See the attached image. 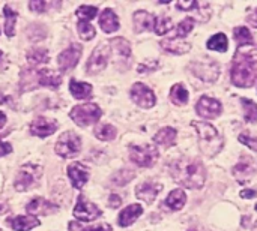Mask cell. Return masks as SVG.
<instances>
[{
	"label": "cell",
	"mask_w": 257,
	"mask_h": 231,
	"mask_svg": "<svg viewBox=\"0 0 257 231\" xmlns=\"http://www.w3.org/2000/svg\"><path fill=\"white\" fill-rule=\"evenodd\" d=\"M233 177L239 182V183H245V182H250L251 177L257 173V162L250 158V156H245L242 158L235 167H233Z\"/></svg>",
	"instance_id": "cell-12"
},
{
	"label": "cell",
	"mask_w": 257,
	"mask_h": 231,
	"mask_svg": "<svg viewBox=\"0 0 257 231\" xmlns=\"http://www.w3.org/2000/svg\"><path fill=\"white\" fill-rule=\"evenodd\" d=\"M232 83L238 87H251L257 78L256 60L250 53L238 51L230 68Z\"/></svg>",
	"instance_id": "cell-2"
},
{
	"label": "cell",
	"mask_w": 257,
	"mask_h": 231,
	"mask_svg": "<svg viewBox=\"0 0 257 231\" xmlns=\"http://www.w3.org/2000/svg\"><path fill=\"white\" fill-rule=\"evenodd\" d=\"M11 152H12V146L9 143L0 141V158L5 156V155H8V153H11Z\"/></svg>",
	"instance_id": "cell-47"
},
{
	"label": "cell",
	"mask_w": 257,
	"mask_h": 231,
	"mask_svg": "<svg viewBox=\"0 0 257 231\" xmlns=\"http://www.w3.org/2000/svg\"><path fill=\"white\" fill-rule=\"evenodd\" d=\"M102 111L96 104H84L77 105L71 110L69 116L78 126H89L99 120Z\"/></svg>",
	"instance_id": "cell-4"
},
{
	"label": "cell",
	"mask_w": 257,
	"mask_h": 231,
	"mask_svg": "<svg viewBox=\"0 0 257 231\" xmlns=\"http://www.w3.org/2000/svg\"><path fill=\"white\" fill-rule=\"evenodd\" d=\"M239 141L242 144H245L247 147H250L251 150L257 152V137H251L248 134H241L239 135Z\"/></svg>",
	"instance_id": "cell-44"
},
{
	"label": "cell",
	"mask_w": 257,
	"mask_h": 231,
	"mask_svg": "<svg viewBox=\"0 0 257 231\" xmlns=\"http://www.w3.org/2000/svg\"><path fill=\"white\" fill-rule=\"evenodd\" d=\"M0 56H2V51H0Z\"/></svg>",
	"instance_id": "cell-56"
},
{
	"label": "cell",
	"mask_w": 257,
	"mask_h": 231,
	"mask_svg": "<svg viewBox=\"0 0 257 231\" xmlns=\"http://www.w3.org/2000/svg\"><path fill=\"white\" fill-rule=\"evenodd\" d=\"M0 104H9V98L5 96L3 93H0Z\"/></svg>",
	"instance_id": "cell-52"
},
{
	"label": "cell",
	"mask_w": 257,
	"mask_h": 231,
	"mask_svg": "<svg viewBox=\"0 0 257 231\" xmlns=\"http://www.w3.org/2000/svg\"><path fill=\"white\" fill-rule=\"evenodd\" d=\"M196 110H197L199 116L203 119H215L221 114L223 107H221L220 101L209 98V96H202L196 105Z\"/></svg>",
	"instance_id": "cell-14"
},
{
	"label": "cell",
	"mask_w": 257,
	"mask_h": 231,
	"mask_svg": "<svg viewBox=\"0 0 257 231\" xmlns=\"http://www.w3.org/2000/svg\"><path fill=\"white\" fill-rule=\"evenodd\" d=\"M170 99L176 105H185L188 102V92H187V89L181 83L175 84L172 87V90H170Z\"/></svg>",
	"instance_id": "cell-29"
},
{
	"label": "cell",
	"mask_w": 257,
	"mask_h": 231,
	"mask_svg": "<svg viewBox=\"0 0 257 231\" xmlns=\"http://www.w3.org/2000/svg\"><path fill=\"white\" fill-rule=\"evenodd\" d=\"M57 122L53 119H45V117H38L32 122L30 125V132L36 137H47L56 132L57 129Z\"/></svg>",
	"instance_id": "cell-17"
},
{
	"label": "cell",
	"mask_w": 257,
	"mask_h": 231,
	"mask_svg": "<svg viewBox=\"0 0 257 231\" xmlns=\"http://www.w3.org/2000/svg\"><path fill=\"white\" fill-rule=\"evenodd\" d=\"M131 99L142 108H152L155 105L154 92L143 83H136L131 89Z\"/></svg>",
	"instance_id": "cell-13"
},
{
	"label": "cell",
	"mask_w": 257,
	"mask_h": 231,
	"mask_svg": "<svg viewBox=\"0 0 257 231\" xmlns=\"http://www.w3.org/2000/svg\"><path fill=\"white\" fill-rule=\"evenodd\" d=\"M233 35H235V39H236V44L239 47H244V45H251L253 44V36L250 33V30L244 26L241 27H235L233 29Z\"/></svg>",
	"instance_id": "cell-31"
},
{
	"label": "cell",
	"mask_w": 257,
	"mask_h": 231,
	"mask_svg": "<svg viewBox=\"0 0 257 231\" xmlns=\"http://www.w3.org/2000/svg\"><path fill=\"white\" fill-rule=\"evenodd\" d=\"M81 150V140L74 132H63L56 144V153L62 158H75Z\"/></svg>",
	"instance_id": "cell-7"
},
{
	"label": "cell",
	"mask_w": 257,
	"mask_h": 231,
	"mask_svg": "<svg viewBox=\"0 0 257 231\" xmlns=\"http://www.w3.org/2000/svg\"><path fill=\"white\" fill-rule=\"evenodd\" d=\"M27 60H29L32 65L45 63V62H48V51H47L45 48H35V50L29 51Z\"/></svg>",
	"instance_id": "cell-36"
},
{
	"label": "cell",
	"mask_w": 257,
	"mask_h": 231,
	"mask_svg": "<svg viewBox=\"0 0 257 231\" xmlns=\"http://www.w3.org/2000/svg\"><path fill=\"white\" fill-rule=\"evenodd\" d=\"M176 135H178L176 129L167 126V128H163V129H160V131L157 132V135L154 137V141H155L157 144L164 146V147H170V146L175 144Z\"/></svg>",
	"instance_id": "cell-26"
},
{
	"label": "cell",
	"mask_w": 257,
	"mask_h": 231,
	"mask_svg": "<svg viewBox=\"0 0 257 231\" xmlns=\"http://www.w3.org/2000/svg\"><path fill=\"white\" fill-rule=\"evenodd\" d=\"M194 29V21L193 18H185L178 24V38L187 36L191 30Z\"/></svg>",
	"instance_id": "cell-42"
},
{
	"label": "cell",
	"mask_w": 257,
	"mask_h": 231,
	"mask_svg": "<svg viewBox=\"0 0 257 231\" xmlns=\"http://www.w3.org/2000/svg\"><path fill=\"white\" fill-rule=\"evenodd\" d=\"M81 53H83L81 45L80 44H72L69 48H66L63 53L59 54V57H57L59 69L62 72H68L69 69H72L78 63V60L81 57Z\"/></svg>",
	"instance_id": "cell-10"
},
{
	"label": "cell",
	"mask_w": 257,
	"mask_h": 231,
	"mask_svg": "<svg viewBox=\"0 0 257 231\" xmlns=\"http://www.w3.org/2000/svg\"><path fill=\"white\" fill-rule=\"evenodd\" d=\"M191 125L197 131L200 150L206 156H215L223 149V137L220 132L206 122H191Z\"/></svg>",
	"instance_id": "cell-3"
},
{
	"label": "cell",
	"mask_w": 257,
	"mask_h": 231,
	"mask_svg": "<svg viewBox=\"0 0 257 231\" xmlns=\"http://www.w3.org/2000/svg\"><path fill=\"white\" fill-rule=\"evenodd\" d=\"M247 23H250L251 26L257 27V9H254L251 14H248V15H247Z\"/></svg>",
	"instance_id": "cell-49"
},
{
	"label": "cell",
	"mask_w": 257,
	"mask_h": 231,
	"mask_svg": "<svg viewBox=\"0 0 257 231\" xmlns=\"http://www.w3.org/2000/svg\"><path fill=\"white\" fill-rule=\"evenodd\" d=\"M110 53H111V48H110V44H99L95 51L92 53L89 62H87V74H98L101 71L105 69L107 66V62H108V57H110Z\"/></svg>",
	"instance_id": "cell-9"
},
{
	"label": "cell",
	"mask_w": 257,
	"mask_h": 231,
	"mask_svg": "<svg viewBox=\"0 0 257 231\" xmlns=\"http://www.w3.org/2000/svg\"><path fill=\"white\" fill-rule=\"evenodd\" d=\"M130 158L139 167L148 168L152 167L158 159V149L154 144H143V146H130Z\"/></svg>",
	"instance_id": "cell-6"
},
{
	"label": "cell",
	"mask_w": 257,
	"mask_h": 231,
	"mask_svg": "<svg viewBox=\"0 0 257 231\" xmlns=\"http://www.w3.org/2000/svg\"><path fill=\"white\" fill-rule=\"evenodd\" d=\"M172 29H173V23H172V20H170V18H167V17L158 18V20H157V23H155V32H157L160 36H163V35L169 33Z\"/></svg>",
	"instance_id": "cell-39"
},
{
	"label": "cell",
	"mask_w": 257,
	"mask_h": 231,
	"mask_svg": "<svg viewBox=\"0 0 257 231\" xmlns=\"http://www.w3.org/2000/svg\"><path fill=\"white\" fill-rule=\"evenodd\" d=\"M3 210H5V207H3V206L0 204V212H3Z\"/></svg>",
	"instance_id": "cell-53"
},
{
	"label": "cell",
	"mask_w": 257,
	"mask_h": 231,
	"mask_svg": "<svg viewBox=\"0 0 257 231\" xmlns=\"http://www.w3.org/2000/svg\"><path fill=\"white\" fill-rule=\"evenodd\" d=\"M42 174V168L33 164H26L21 167L17 179H15V189L20 192L27 191L30 186H33Z\"/></svg>",
	"instance_id": "cell-8"
},
{
	"label": "cell",
	"mask_w": 257,
	"mask_h": 231,
	"mask_svg": "<svg viewBox=\"0 0 257 231\" xmlns=\"http://www.w3.org/2000/svg\"><path fill=\"white\" fill-rule=\"evenodd\" d=\"M158 68H160L158 60L152 59V60H149V62H143V63H140V65H139V68H137V71H139L140 74H146V72L157 71Z\"/></svg>",
	"instance_id": "cell-43"
},
{
	"label": "cell",
	"mask_w": 257,
	"mask_h": 231,
	"mask_svg": "<svg viewBox=\"0 0 257 231\" xmlns=\"http://www.w3.org/2000/svg\"><path fill=\"white\" fill-rule=\"evenodd\" d=\"M38 83L44 87L57 89L62 83V77L53 69H42L38 72Z\"/></svg>",
	"instance_id": "cell-25"
},
{
	"label": "cell",
	"mask_w": 257,
	"mask_h": 231,
	"mask_svg": "<svg viewBox=\"0 0 257 231\" xmlns=\"http://www.w3.org/2000/svg\"><path fill=\"white\" fill-rule=\"evenodd\" d=\"M134 176H136L134 171H131V170H128V168H123V170L117 171V173L111 177V183L116 185V186H123V185H126L128 182H131V180L134 179Z\"/></svg>",
	"instance_id": "cell-35"
},
{
	"label": "cell",
	"mask_w": 257,
	"mask_h": 231,
	"mask_svg": "<svg viewBox=\"0 0 257 231\" xmlns=\"http://www.w3.org/2000/svg\"><path fill=\"white\" fill-rule=\"evenodd\" d=\"M108 203H110V207L116 209V207H119V206H120L122 200H120V197H119V195H116V194H111V195H110V200H108Z\"/></svg>",
	"instance_id": "cell-46"
},
{
	"label": "cell",
	"mask_w": 257,
	"mask_h": 231,
	"mask_svg": "<svg viewBox=\"0 0 257 231\" xmlns=\"http://www.w3.org/2000/svg\"><path fill=\"white\" fill-rule=\"evenodd\" d=\"M253 231H257V222L254 224V228H253Z\"/></svg>",
	"instance_id": "cell-54"
},
{
	"label": "cell",
	"mask_w": 257,
	"mask_h": 231,
	"mask_svg": "<svg viewBox=\"0 0 257 231\" xmlns=\"http://www.w3.org/2000/svg\"><path fill=\"white\" fill-rule=\"evenodd\" d=\"M206 45H208L209 50H214V51H226L229 42H227V38H226L224 33H217V35H214V36L208 41Z\"/></svg>",
	"instance_id": "cell-33"
},
{
	"label": "cell",
	"mask_w": 257,
	"mask_h": 231,
	"mask_svg": "<svg viewBox=\"0 0 257 231\" xmlns=\"http://www.w3.org/2000/svg\"><path fill=\"white\" fill-rule=\"evenodd\" d=\"M59 210V206L44 200V198H35L32 200L29 204H27V212L32 213V215H51V213H56Z\"/></svg>",
	"instance_id": "cell-19"
},
{
	"label": "cell",
	"mask_w": 257,
	"mask_h": 231,
	"mask_svg": "<svg viewBox=\"0 0 257 231\" xmlns=\"http://www.w3.org/2000/svg\"><path fill=\"white\" fill-rule=\"evenodd\" d=\"M134 30L137 33H142V32H148V30H152L155 29V17L146 11H137L134 14Z\"/></svg>",
	"instance_id": "cell-20"
},
{
	"label": "cell",
	"mask_w": 257,
	"mask_h": 231,
	"mask_svg": "<svg viewBox=\"0 0 257 231\" xmlns=\"http://www.w3.org/2000/svg\"><path fill=\"white\" fill-rule=\"evenodd\" d=\"M173 180L188 189H200L206 182V170L203 164L191 158H179L169 165Z\"/></svg>",
	"instance_id": "cell-1"
},
{
	"label": "cell",
	"mask_w": 257,
	"mask_h": 231,
	"mask_svg": "<svg viewBox=\"0 0 257 231\" xmlns=\"http://www.w3.org/2000/svg\"><path fill=\"white\" fill-rule=\"evenodd\" d=\"M161 189H163L161 183H158L155 180H146L136 188V197L148 204H152L155 201V198L158 197V194L161 192Z\"/></svg>",
	"instance_id": "cell-15"
},
{
	"label": "cell",
	"mask_w": 257,
	"mask_h": 231,
	"mask_svg": "<svg viewBox=\"0 0 257 231\" xmlns=\"http://www.w3.org/2000/svg\"><path fill=\"white\" fill-rule=\"evenodd\" d=\"M193 11H194V15L197 17L199 21H208L211 17V8L205 2H197Z\"/></svg>",
	"instance_id": "cell-38"
},
{
	"label": "cell",
	"mask_w": 257,
	"mask_h": 231,
	"mask_svg": "<svg viewBox=\"0 0 257 231\" xmlns=\"http://www.w3.org/2000/svg\"><path fill=\"white\" fill-rule=\"evenodd\" d=\"M257 195L256 191H253V189H245V191H242L241 192V197L242 198H254Z\"/></svg>",
	"instance_id": "cell-50"
},
{
	"label": "cell",
	"mask_w": 257,
	"mask_h": 231,
	"mask_svg": "<svg viewBox=\"0 0 257 231\" xmlns=\"http://www.w3.org/2000/svg\"><path fill=\"white\" fill-rule=\"evenodd\" d=\"M196 0H193V2H178L176 3V8L178 9H181V11H193L194 9V6H196Z\"/></svg>",
	"instance_id": "cell-45"
},
{
	"label": "cell",
	"mask_w": 257,
	"mask_h": 231,
	"mask_svg": "<svg viewBox=\"0 0 257 231\" xmlns=\"http://www.w3.org/2000/svg\"><path fill=\"white\" fill-rule=\"evenodd\" d=\"M5 123H6V116L0 111V129L5 126Z\"/></svg>",
	"instance_id": "cell-51"
},
{
	"label": "cell",
	"mask_w": 257,
	"mask_h": 231,
	"mask_svg": "<svg viewBox=\"0 0 257 231\" xmlns=\"http://www.w3.org/2000/svg\"><path fill=\"white\" fill-rule=\"evenodd\" d=\"M98 14V9L95 6H80L77 9V17L83 21H89L92 18H95Z\"/></svg>",
	"instance_id": "cell-40"
},
{
	"label": "cell",
	"mask_w": 257,
	"mask_h": 231,
	"mask_svg": "<svg viewBox=\"0 0 257 231\" xmlns=\"http://www.w3.org/2000/svg\"><path fill=\"white\" fill-rule=\"evenodd\" d=\"M51 6H60V3H48V2H44V0H35V2L29 3V8L33 12H38V14H42V12L48 11V8H51Z\"/></svg>",
	"instance_id": "cell-41"
},
{
	"label": "cell",
	"mask_w": 257,
	"mask_h": 231,
	"mask_svg": "<svg viewBox=\"0 0 257 231\" xmlns=\"http://www.w3.org/2000/svg\"><path fill=\"white\" fill-rule=\"evenodd\" d=\"M190 71L205 83H214L220 77V66L212 59H202L194 60L190 65Z\"/></svg>",
	"instance_id": "cell-5"
},
{
	"label": "cell",
	"mask_w": 257,
	"mask_h": 231,
	"mask_svg": "<svg viewBox=\"0 0 257 231\" xmlns=\"http://www.w3.org/2000/svg\"><path fill=\"white\" fill-rule=\"evenodd\" d=\"M3 11H5V18H6V23H5V33H6V36H14V33H15V21H17V12L9 6V5H6L5 8H3Z\"/></svg>",
	"instance_id": "cell-30"
},
{
	"label": "cell",
	"mask_w": 257,
	"mask_h": 231,
	"mask_svg": "<svg viewBox=\"0 0 257 231\" xmlns=\"http://www.w3.org/2000/svg\"><path fill=\"white\" fill-rule=\"evenodd\" d=\"M99 26L105 33H113L119 29V18L111 9H104L99 17Z\"/></svg>",
	"instance_id": "cell-23"
},
{
	"label": "cell",
	"mask_w": 257,
	"mask_h": 231,
	"mask_svg": "<svg viewBox=\"0 0 257 231\" xmlns=\"http://www.w3.org/2000/svg\"><path fill=\"white\" fill-rule=\"evenodd\" d=\"M188 231H197V230H188Z\"/></svg>",
	"instance_id": "cell-55"
},
{
	"label": "cell",
	"mask_w": 257,
	"mask_h": 231,
	"mask_svg": "<svg viewBox=\"0 0 257 231\" xmlns=\"http://www.w3.org/2000/svg\"><path fill=\"white\" fill-rule=\"evenodd\" d=\"M187 203V195L182 189H175L169 194L167 200H166V204L169 209L172 210H181Z\"/></svg>",
	"instance_id": "cell-28"
},
{
	"label": "cell",
	"mask_w": 257,
	"mask_h": 231,
	"mask_svg": "<svg viewBox=\"0 0 257 231\" xmlns=\"http://www.w3.org/2000/svg\"><path fill=\"white\" fill-rule=\"evenodd\" d=\"M256 210H257V204H256Z\"/></svg>",
	"instance_id": "cell-57"
},
{
	"label": "cell",
	"mask_w": 257,
	"mask_h": 231,
	"mask_svg": "<svg viewBox=\"0 0 257 231\" xmlns=\"http://www.w3.org/2000/svg\"><path fill=\"white\" fill-rule=\"evenodd\" d=\"M74 216L78 221L89 222V221H93L98 216H101V210L93 203L87 201L83 195H80L78 197V201L75 204V209H74Z\"/></svg>",
	"instance_id": "cell-11"
},
{
	"label": "cell",
	"mask_w": 257,
	"mask_h": 231,
	"mask_svg": "<svg viewBox=\"0 0 257 231\" xmlns=\"http://www.w3.org/2000/svg\"><path fill=\"white\" fill-rule=\"evenodd\" d=\"M77 30H78L81 39H84V41H90V39L95 36V33H96V32H95V27H93L89 21H83V20L78 21Z\"/></svg>",
	"instance_id": "cell-37"
},
{
	"label": "cell",
	"mask_w": 257,
	"mask_h": 231,
	"mask_svg": "<svg viewBox=\"0 0 257 231\" xmlns=\"http://www.w3.org/2000/svg\"><path fill=\"white\" fill-rule=\"evenodd\" d=\"M161 48H164L167 53L172 54H185L190 51L191 45L181 38H173V39H164L161 41Z\"/></svg>",
	"instance_id": "cell-24"
},
{
	"label": "cell",
	"mask_w": 257,
	"mask_h": 231,
	"mask_svg": "<svg viewBox=\"0 0 257 231\" xmlns=\"http://www.w3.org/2000/svg\"><path fill=\"white\" fill-rule=\"evenodd\" d=\"M142 213H143V207L140 204H131V206L125 207L119 215V225L120 227L133 225Z\"/></svg>",
	"instance_id": "cell-22"
},
{
	"label": "cell",
	"mask_w": 257,
	"mask_h": 231,
	"mask_svg": "<svg viewBox=\"0 0 257 231\" xmlns=\"http://www.w3.org/2000/svg\"><path fill=\"white\" fill-rule=\"evenodd\" d=\"M6 222L15 231H29L39 225V219L35 216H12Z\"/></svg>",
	"instance_id": "cell-21"
},
{
	"label": "cell",
	"mask_w": 257,
	"mask_h": 231,
	"mask_svg": "<svg viewBox=\"0 0 257 231\" xmlns=\"http://www.w3.org/2000/svg\"><path fill=\"white\" fill-rule=\"evenodd\" d=\"M111 47V53L116 59V65L119 66V62H126V65L130 66V57H131V45L126 39L123 38H114L110 42Z\"/></svg>",
	"instance_id": "cell-16"
},
{
	"label": "cell",
	"mask_w": 257,
	"mask_h": 231,
	"mask_svg": "<svg viewBox=\"0 0 257 231\" xmlns=\"http://www.w3.org/2000/svg\"><path fill=\"white\" fill-rule=\"evenodd\" d=\"M93 132H95V137L102 141H110L116 137V128L111 125H107V123L96 126Z\"/></svg>",
	"instance_id": "cell-32"
},
{
	"label": "cell",
	"mask_w": 257,
	"mask_h": 231,
	"mask_svg": "<svg viewBox=\"0 0 257 231\" xmlns=\"http://www.w3.org/2000/svg\"><path fill=\"white\" fill-rule=\"evenodd\" d=\"M68 176L71 179V183L75 189H81L87 179H89V170L83 165V164H78V162H74L68 167Z\"/></svg>",
	"instance_id": "cell-18"
},
{
	"label": "cell",
	"mask_w": 257,
	"mask_h": 231,
	"mask_svg": "<svg viewBox=\"0 0 257 231\" xmlns=\"http://www.w3.org/2000/svg\"><path fill=\"white\" fill-rule=\"evenodd\" d=\"M241 104L244 107V116H245V120L250 122V123H256L257 122V104L253 102L251 99H245L242 98L241 99Z\"/></svg>",
	"instance_id": "cell-34"
},
{
	"label": "cell",
	"mask_w": 257,
	"mask_h": 231,
	"mask_svg": "<svg viewBox=\"0 0 257 231\" xmlns=\"http://www.w3.org/2000/svg\"><path fill=\"white\" fill-rule=\"evenodd\" d=\"M83 231H111V227L108 224H101V225H96V227H89Z\"/></svg>",
	"instance_id": "cell-48"
},
{
	"label": "cell",
	"mask_w": 257,
	"mask_h": 231,
	"mask_svg": "<svg viewBox=\"0 0 257 231\" xmlns=\"http://www.w3.org/2000/svg\"><path fill=\"white\" fill-rule=\"evenodd\" d=\"M69 92L75 99H87L92 95V86L87 83H81L77 80H71L69 83Z\"/></svg>",
	"instance_id": "cell-27"
}]
</instances>
